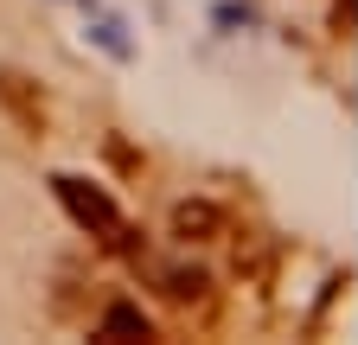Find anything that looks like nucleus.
I'll use <instances>...</instances> for the list:
<instances>
[{
	"instance_id": "nucleus-2",
	"label": "nucleus",
	"mask_w": 358,
	"mask_h": 345,
	"mask_svg": "<svg viewBox=\"0 0 358 345\" xmlns=\"http://www.w3.org/2000/svg\"><path fill=\"white\" fill-rule=\"evenodd\" d=\"M0 109L13 115V128L20 135H45L52 128V103H45V90H38V77L32 71H20V64H0Z\"/></svg>"
},
{
	"instance_id": "nucleus-1",
	"label": "nucleus",
	"mask_w": 358,
	"mask_h": 345,
	"mask_svg": "<svg viewBox=\"0 0 358 345\" xmlns=\"http://www.w3.org/2000/svg\"><path fill=\"white\" fill-rule=\"evenodd\" d=\"M52 192H58V205L71 211V224L90 230L103 249H134V230H128V218H122V205H115L103 186L77 179V172H52Z\"/></svg>"
},
{
	"instance_id": "nucleus-4",
	"label": "nucleus",
	"mask_w": 358,
	"mask_h": 345,
	"mask_svg": "<svg viewBox=\"0 0 358 345\" xmlns=\"http://www.w3.org/2000/svg\"><path fill=\"white\" fill-rule=\"evenodd\" d=\"M173 237H179V243H211V237H224V211H217L211 198L173 205Z\"/></svg>"
},
{
	"instance_id": "nucleus-5",
	"label": "nucleus",
	"mask_w": 358,
	"mask_h": 345,
	"mask_svg": "<svg viewBox=\"0 0 358 345\" xmlns=\"http://www.w3.org/2000/svg\"><path fill=\"white\" fill-rule=\"evenodd\" d=\"M96 339H160V332H154V320L134 307V300H115V307L96 320Z\"/></svg>"
},
{
	"instance_id": "nucleus-3",
	"label": "nucleus",
	"mask_w": 358,
	"mask_h": 345,
	"mask_svg": "<svg viewBox=\"0 0 358 345\" xmlns=\"http://www.w3.org/2000/svg\"><path fill=\"white\" fill-rule=\"evenodd\" d=\"M160 294L173 300V307H199V314H211L217 307V294H211V275L205 269H160Z\"/></svg>"
}]
</instances>
